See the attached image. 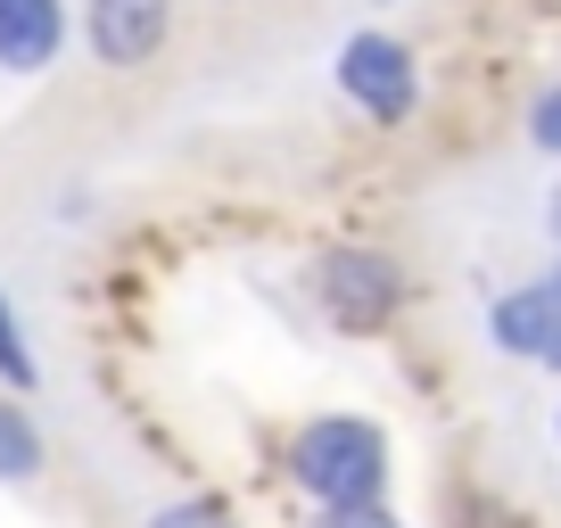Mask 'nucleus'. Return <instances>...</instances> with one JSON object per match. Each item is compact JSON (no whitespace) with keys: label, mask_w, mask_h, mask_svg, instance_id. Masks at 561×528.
Masks as SVG:
<instances>
[{"label":"nucleus","mask_w":561,"mask_h":528,"mask_svg":"<svg viewBox=\"0 0 561 528\" xmlns=\"http://www.w3.org/2000/svg\"><path fill=\"white\" fill-rule=\"evenodd\" d=\"M553 446H561V397H553Z\"/></svg>","instance_id":"nucleus-12"},{"label":"nucleus","mask_w":561,"mask_h":528,"mask_svg":"<svg viewBox=\"0 0 561 528\" xmlns=\"http://www.w3.org/2000/svg\"><path fill=\"white\" fill-rule=\"evenodd\" d=\"M520 133H528V149H537V158L561 165V74H553V83H537V100H528V124H520Z\"/></svg>","instance_id":"nucleus-9"},{"label":"nucleus","mask_w":561,"mask_h":528,"mask_svg":"<svg viewBox=\"0 0 561 528\" xmlns=\"http://www.w3.org/2000/svg\"><path fill=\"white\" fill-rule=\"evenodd\" d=\"M331 83L364 124L397 133V124L421 107V50L404 34H388V25H364V34H347L331 50Z\"/></svg>","instance_id":"nucleus-2"},{"label":"nucleus","mask_w":561,"mask_h":528,"mask_svg":"<svg viewBox=\"0 0 561 528\" xmlns=\"http://www.w3.org/2000/svg\"><path fill=\"white\" fill-rule=\"evenodd\" d=\"M140 528H240L215 495H174V504H149L140 512Z\"/></svg>","instance_id":"nucleus-8"},{"label":"nucleus","mask_w":561,"mask_h":528,"mask_svg":"<svg viewBox=\"0 0 561 528\" xmlns=\"http://www.w3.org/2000/svg\"><path fill=\"white\" fill-rule=\"evenodd\" d=\"M298 528H404L388 504H355V512H306Z\"/></svg>","instance_id":"nucleus-10"},{"label":"nucleus","mask_w":561,"mask_h":528,"mask_svg":"<svg viewBox=\"0 0 561 528\" xmlns=\"http://www.w3.org/2000/svg\"><path fill=\"white\" fill-rule=\"evenodd\" d=\"M545 240H553V256H561V182H553V198H545Z\"/></svg>","instance_id":"nucleus-11"},{"label":"nucleus","mask_w":561,"mask_h":528,"mask_svg":"<svg viewBox=\"0 0 561 528\" xmlns=\"http://www.w3.org/2000/svg\"><path fill=\"white\" fill-rule=\"evenodd\" d=\"M75 34L116 74L158 67L165 42H174V0H83V9H75Z\"/></svg>","instance_id":"nucleus-4"},{"label":"nucleus","mask_w":561,"mask_h":528,"mask_svg":"<svg viewBox=\"0 0 561 528\" xmlns=\"http://www.w3.org/2000/svg\"><path fill=\"white\" fill-rule=\"evenodd\" d=\"M371 9H397V0H371Z\"/></svg>","instance_id":"nucleus-13"},{"label":"nucleus","mask_w":561,"mask_h":528,"mask_svg":"<svg viewBox=\"0 0 561 528\" xmlns=\"http://www.w3.org/2000/svg\"><path fill=\"white\" fill-rule=\"evenodd\" d=\"M280 471L306 495V512H355V504H388L397 446L371 413H306L280 438Z\"/></svg>","instance_id":"nucleus-1"},{"label":"nucleus","mask_w":561,"mask_h":528,"mask_svg":"<svg viewBox=\"0 0 561 528\" xmlns=\"http://www.w3.org/2000/svg\"><path fill=\"white\" fill-rule=\"evenodd\" d=\"M42 471H50V446H42L34 405L0 388V487H34Z\"/></svg>","instance_id":"nucleus-6"},{"label":"nucleus","mask_w":561,"mask_h":528,"mask_svg":"<svg viewBox=\"0 0 561 528\" xmlns=\"http://www.w3.org/2000/svg\"><path fill=\"white\" fill-rule=\"evenodd\" d=\"M545 371H561V355H553V364H545Z\"/></svg>","instance_id":"nucleus-14"},{"label":"nucleus","mask_w":561,"mask_h":528,"mask_svg":"<svg viewBox=\"0 0 561 528\" xmlns=\"http://www.w3.org/2000/svg\"><path fill=\"white\" fill-rule=\"evenodd\" d=\"M0 388H9V397H34V388H42L34 338H25V322H18V306H9V289H0Z\"/></svg>","instance_id":"nucleus-7"},{"label":"nucleus","mask_w":561,"mask_h":528,"mask_svg":"<svg viewBox=\"0 0 561 528\" xmlns=\"http://www.w3.org/2000/svg\"><path fill=\"white\" fill-rule=\"evenodd\" d=\"M67 42H75L67 0H0V74L34 83V74H50L67 58Z\"/></svg>","instance_id":"nucleus-5"},{"label":"nucleus","mask_w":561,"mask_h":528,"mask_svg":"<svg viewBox=\"0 0 561 528\" xmlns=\"http://www.w3.org/2000/svg\"><path fill=\"white\" fill-rule=\"evenodd\" d=\"M314 306L331 314V331L371 338V331H388L397 306H404V264L388 256V248H331V256L314 264Z\"/></svg>","instance_id":"nucleus-3"}]
</instances>
